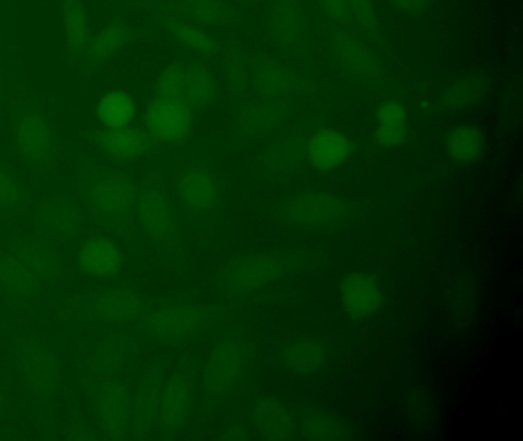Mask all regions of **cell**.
Returning <instances> with one entry per match:
<instances>
[{"label":"cell","mask_w":523,"mask_h":441,"mask_svg":"<svg viewBox=\"0 0 523 441\" xmlns=\"http://www.w3.org/2000/svg\"><path fill=\"white\" fill-rule=\"evenodd\" d=\"M284 359H286L287 368L293 373H313L326 362L327 351L320 340L304 337L287 348Z\"/></svg>","instance_id":"4316f807"},{"label":"cell","mask_w":523,"mask_h":441,"mask_svg":"<svg viewBox=\"0 0 523 441\" xmlns=\"http://www.w3.org/2000/svg\"><path fill=\"white\" fill-rule=\"evenodd\" d=\"M347 4H349L352 25L361 28L364 33L370 34V36L378 34V17H376L372 0H347Z\"/></svg>","instance_id":"836d02e7"},{"label":"cell","mask_w":523,"mask_h":441,"mask_svg":"<svg viewBox=\"0 0 523 441\" xmlns=\"http://www.w3.org/2000/svg\"><path fill=\"white\" fill-rule=\"evenodd\" d=\"M392 2L399 11H407V13H418L427 4V0H392Z\"/></svg>","instance_id":"f35d334b"},{"label":"cell","mask_w":523,"mask_h":441,"mask_svg":"<svg viewBox=\"0 0 523 441\" xmlns=\"http://www.w3.org/2000/svg\"><path fill=\"white\" fill-rule=\"evenodd\" d=\"M192 376L188 370H180L162 386L158 397L157 422L165 431L177 428L188 415L191 402Z\"/></svg>","instance_id":"4fadbf2b"},{"label":"cell","mask_w":523,"mask_h":441,"mask_svg":"<svg viewBox=\"0 0 523 441\" xmlns=\"http://www.w3.org/2000/svg\"><path fill=\"white\" fill-rule=\"evenodd\" d=\"M339 298L350 316L366 317L381 307L382 291L375 279L362 273H352L339 285Z\"/></svg>","instance_id":"5bb4252c"},{"label":"cell","mask_w":523,"mask_h":441,"mask_svg":"<svg viewBox=\"0 0 523 441\" xmlns=\"http://www.w3.org/2000/svg\"><path fill=\"white\" fill-rule=\"evenodd\" d=\"M166 28L178 43L198 54H211L215 51V42L208 33H204L195 23L174 17L166 22Z\"/></svg>","instance_id":"f546056e"},{"label":"cell","mask_w":523,"mask_h":441,"mask_svg":"<svg viewBox=\"0 0 523 441\" xmlns=\"http://www.w3.org/2000/svg\"><path fill=\"white\" fill-rule=\"evenodd\" d=\"M445 151L456 163H476L484 154V138L474 126L459 125L447 135Z\"/></svg>","instance_id":"d4e9b609"},{"label":"cell","mask_w":523,"mask_h":441,"mask_svg":"<svg viewBox=\"0 0 523 441\" xmlns=\"http://www.w3.org/2000/svg\"><path fill=\"white\" fill-rule=\"evenodd\" d=\"M258 428L269 438H284L292 432L289 414L280 403L274 400H263L254 411Z\"/></svg>","instance_id":"f1b7e54d"},{"label":"cell","mask_w":523,"mask_h":441,"mask_svg":"<svg viewBox=\"0 0 523 441\" xmlns=\"http://www.w3.org/2000/svg\"><path fill=\"white\" fill-rule=\"evenodd\" d=\"M218 310L201 305H171L146 316L145 330L160 342L178 345L206 330Z\"/></svg>","instance_id":"6da1fadb"},{"label":"cell","mask_w":523,"mask_h":441,"mask_svg":"<svg viewBox=\"0 0 523 441\" xmlns=\"http://www.w3.org/2000/svg\"><path fill=\"white\" fill-rule=\"evenodd\" d=\"M177 195L181 206L194 215H206L217 207L220 183L211 167L191 164L177 178Z\"/></svg>","instance_id":"8992f818"},{"label":"cell","mask_w":523,"mask_h":441,"mask_svg":"<svg viewBox=\"0 0 523 441\" xmlns=\"http://www.w3.org/2000/svg\"><path fill=\"white\" fill-rule=\"evenodd\" d=\"M0 94H2V79H0Z\"/></svg>","instance_id":"60d3db41"},{"label":"cell","mask_w":523,"mask_h":441,"mask_svg":"<svg viewBox=\"0 0 523 441\" xmlns=\"http://www.w3.org/2000/svg\"><path fill=\"white\" fill-rule=\"evenodd\" d=\"M0 288L13 298L28 301L39 294V279L13 258L0 255Z\"/></svg>","instance_id":"cb8c5ba5"},{"label":"cell","mask_w":523,"mask_h":441,"mask_svg":"<svg viewBox=\"0 0 523 441\" xmlns=\"http://www.w3.org/2000/svg\"><path fill=\"white\" fill-rule=\"evenodd\" d=\"M131 36V30L123 20H109L93 34V39L86 49V59H88V62L97 63V65L108 62L128 45Z\"/></svg>","instance_id":"44dd1931"},{"label":"cell","mask_w":523,"mask_h":441,"mask_svg":"<svg viewBox=\"0 0 523 441\" xmlns=\"http://www.w3.org/2000/svg\"><path fill=\"white\" fill-rule=\"evenodd\" d=\"M122 252L116 242L106 238H91L83 242L79 252L80 272L94 278H108L119 272Z\"/></svg>","instance_id":"e0dca14e"},{"label":"cell","mask_w":523,"mask_h":441,"mask_svg":"<svg viewBox=\"0 0 523 441\" xmlns=\"http://www.w3.org/2000/svg\"><path fill=\"white\" fill-rule=\"evenodd\" d=\"M194 111L186 103L154 95L146 109V129L160 143H180L191 134Z\"/></svg>","instance_id":"3957f363"},{"label":"cell","mask_w":523,"mask_h":441,"mask_svg":"<svg viewBox=\"0 0 523 441\" xmlns=\"http://www.w3.org/2000/svg\"><path fill=\"white\" fill-rule=\"evenodd\" d=\"M96 311L108 322H131L146 313L145 302L128 288H112L100 294Z\"/></svg>","instance_id":"d6986e66"},{"label":"cell","mask_w":523,"mask_h":441,"mask_svg":"<svg viewBox=\"0 0 523 441\" xmlns=\"http://www.w3.org/2000/svg\"><path fill=\"white\" fill-rule=\"evenodd\" d=\"M14 147L27 163L39 166L53 157L56 149L53 128L42 112L24 111L14 125Z\"/></svg>","instance_id":"5b68a950"},{"label":"cell","mask_w":523,"mask_h":441,"mask_svg":"<svg viewBox=\"0 0 523 441\" xmlns=\"http://www.w3.org/2000/svg\"><path fill=\"white\" fill-rule=\"evenodd\" d=\"M94 143L109 160L134 163L148 151L149 138L142 129L129 125L119 129H100Z\"/></svg>","instance_id":"7c38bea8"},{"label":"cell","mask_w":523,"mask_h":441,"mask_svg":"<svg viewBox=\"0 0 523 441\" xmlns=\"http://www.w3.org/2000/svg\"><path fill=\"white\" fill-rule=\"evenodd\" d=\"M24 200L22 190L7 170L0 169V209L19 206Z\"/></svg>","instance_id":"8d00e7d4"},{"label":"cell","mask_w":523,"mask_h":441,"mask_svg":"<svg viewBox=\"0 0 523 441\" xmlns=\"http://www.w3.org/2000/svg\"><path fill=\"white\" fill-rule=\"evenodd\" d=\"M96 115L102 128H125L134 125L137 103L128 92L109 91L97 103Z\"/></svg>","instance_id":"7402d4cb"},{"label":"cell","mask_w":523,"mask_h":441,"mask_svg":"<svg viewBox=\"0 0 523 441\" xmlns=\"http://www.w3.org/2000/svg\"><path fill=\"white\" fill-rule=\"evenodd\" d=\"M321 10L341 27H352V17H350L349 4L347 0H316Z\"/></svg>","instance_id":"74e56055"},{"label":"cell","mask_w":523,"mask_h":441,"mask_svg":"<svg viewBox=\"0 0 523 441\" xmlns=\"http://www.w3.org/2000/svg\"><path fill=\"white\" fill-rule=\"evenodd\" d=\"M4 403V394H2V389H0V406Z\"/></svg>","instance_id":"ab89813d"},{"label":"cell","mask_w":523,"mask_h":441,"mask_svg":"<svg viewBox=\"0 0 523 441\" xmlns=\"http://www.w3.org/2000/svg\"><path fill=\"white\" fill-rule=\"evenodd\" d=\"M13 259L20 265H24L34 276L45 278V276L53 275L56 270L54 256L40 244H31V242L19 244Z\"/></svg>","instance_id":"4dcf8cb0"},{"label":"cell","mask_w":523,"mask_h":441,"mask_svg":"<svg viewBox=\"0 0 523 441\" xmlns=\"http://www.w3.org/2000/svg\"><path fill=\"white\" fill-rule=\"evenodd\" d=\"M217 94L212 72L201 63H186L185 103L192 111H203Z\"/></svg>","instance_id":"603a6c76"},{"label":"cell","mask_w":523,"mask_h":441,"mask_svg":"<svg viewBox=\"0 0 523 441\" xmlns=\"http://www.w3.org/2000/svg\"><path fill=\"white\" fill-rule=\"evenodd\" d=\"M134 200L131 184L122 178H108L93 192L94 206L106 216L122 215Z\"/></svg>","instance_id":"484cf974"},{"label":"cell","mask_w":523,"mask_h":441,"mask_svg":"<svg viewBox=\"0 0 523 441\" xmlns=\"http://www.w3.org/2000/svg\"><path fill=\"white\" fill-rule=\"evenodd\" d=\"M286 272V262L278 256L249 255L229 262L221 273V287L227 296H241L277 281Z\"/></svg>","instance_id":"7a4b0ae2"},{"label":"cell","mask_w":523,"mask_h":441,"mask_svg":"<svg viewBox=\"0 0 523 441\" xmlns=\"http://www.w3.org/2000/svg\"><path fill=\"white\" fill-rule=\"evenodd\" d=\"M330 49L336 62L355 76L370 79H378L381 76L378 60L349 28L341 25H333L330 28Z\"/></svg>","instance_id":"ba28073f"},{"label":"cell","mask_w":523,"mask_h":441,"mask_svg":"<svg viewBox=\"0 0 523 441\" xmlns=\"http://www.w3.org/2000/svg\"><path fill=\"white\" fill-rule=\"evenodd\" d=\"M99 420L112 437L126 431L129 420L128 391L122 382H109L102 386L97 399Z\"/></svg>","instance_id":"ac0fdd59"},{"label":"cell","mask_w":523,"mask_h":441,"mask_svg":"<svg viewBox=\"0 0 523 441\" xmlns=\"http://www.w3.org/2000/svg\"><path fill=\"white\" fill-rule=\"evenodd\" d=\"M257 77L261 88L272 94H280L290 85L289 72L284 71L280 66L270 65V63H266L258 69Z\"/></svg>","instance_id":"e575fe53"},{"label":"cell","mask_w":523,"mask_h":441,"mask_svg":"<svg viewBox=\"0 0 523 441\" xmlns=\"http://www.w3.org/2000/svg\"><path fill=\"white\" fill-rule=\"evenodd\" d=\"M20 373L34 396H50L59 382L53 354L42 343H27L20 353Z\"/></svg>","instance_id":"30bf717a"},{"label":"cell","mask_w":523,"mask_h":441,"mask_svg":"<svg viewBox=\"0 0 523 441\" xmlns=\"http://www.w3.org/2000/svg\"><path fill=\"white\" fill-rule=\"evenodd\" d=\"M307 437L323 438V440H333L341 438L338 420L329 414H316L310 417L306 426Z\"/></svg>","instance_id":"d590c367"},{"label":"cell","mask_w":523,"mask_h":441,"mask_svg":"<svg viewBox=\"0 0 523 441\" xmlns=\"http://www.w3.org/2000/svg\"><path fill=\"white\" fill-rule=\"evenodd\" d=\"M39 223L50 235L57 236V238H68V236L77 235L82 221L74 207L54 203L40 210Z\"/></svg>","instance_id":"83f0119b"},{"label":"cell","mask_w":523,"mask_h":441,"mask_svg":"<svg viewBox=\"0 0 523 441\" xmlns=\"http://www.w3.org/2000/svg\"><path fill=\"white\" fill-rule=\"evenodd\" d=\"M287 215L293 223L307 229L327 227L343 213V206L329 193L309 192L295 196L287 203Z\"/></svg>","instance_id":"8fae6325"},{"label":"cell","mask_w":523,"mask_h":441,"mask_svg":"<svg viewBox=\"0 0 523 441\" xmlns=\"http://www.w3.org/2000/svg\"><path fill=\"white\" fill-rule=\"evenodd\" d=\"M269 36L290 54H303L309 45L306 17L298 0H277L269 17Z\"/></svg>","instance_id":"52a82bcc"},{"label":"cell","mask_w":523,"mask_h":441,"mask_svg":"<svg viewBox=\"0 0 523 441\" xmlns=\"http://www.w3.org/2000/svg\"><path fill=\"white\" fill-rule=\"evenodd\" d=\"M350 143L343 132L321 129L310 138L306 155L312 167L320 172H330L341 166L349 157Z\"/></svg>","instance_id":"2e32d148"},{"label":"cell","mask_w":523,"mask_h":441,"mask_svg":"<svg viewBox=\"0 0 523 441\" xmlns=\"http://www.w3.org/2000/svg\"><path fill=\"white\" fill-rule=\"evenodd\" d=\"M186 63L168 66L158 76L155 95L185 103Z\"/></svg>","instance_id":"d6a6232c"},{"label":"cell","mask_w":523,"mask_h":441,"mask_svg":"<svg viewBox=\"0 0 523 441\" xmlns=\"http://www.w3.org/2000/svg\"><path fill=\"white\" fill-rule=\"evenodd\" d=\"M375 141L382 149L401 146L408 135L407 111L396 100H385L376 112Z\"/></svg>","instance_id":"ffe728a7"},{"label":"cell","mask_w":523,"mask_h":441,"mask_svg":"<svg viewBox=\"0 0 523 441\" xmlns=\"http://www.w3.org/2000/svg\"><path fill=\"white\" fill-rule=\"evenodd\" d=\"M63 36L66 53L71 57L85 56L89 42L93 39V22L83 0H62L60 2Z\"/></svg>","instance_id":"9a60e30c"},{"label":"cell","mask_w":523,"mask_h":441,"mask_svg":"<svg viewBox=\"0 0 523 441\" xmlns=\"http://www.w3.org/2000/svg\"><path fill=\"white\" fill-rule=\"evenodd\" d=\"M139 221L145 232L160 244H172L178 236L177 218L163 184L148 183L137 200Z\"/></svg>","instance_id":"277c9868"},{"label":"cell","mask_w":523,"mask_h":441,"mask_svg":"<svg viewBox=\"0 0 523 441\" xmlns=\"http://www.w3.org/2000/svg\"><path fill=\"white\" fill-rule=\"evenodd\" d=\"M247 2H250V0H247Z\"/></svg>","instance_id":"b9f144b4"},{"label":"cell","mask_w":523,"mask_h":441,"mask_svg":"<svg viewBox=\"0 0 523 441\" xmlns=\"http://www.w3.org/2000/svg\"><path fill=\"white\" fill-rule=\"evenodd\" d=\"M243 366V347L235 339H223L212 350L206 368L203 383L215 394L231 391L237 383Z\"/></svg>","instance_id":"9c48e42d"},{"label":"cell","mask_w":523,"mask_h":441,"mask_svg":"<svg viewBox=\"0 0 523 441\" xmlns=\"http://www.w3.org/2000/svg\"><path fill=\"white\" fill-rule=\"evenodd\" d=\"M162 386L148 383L140 394L139 400L135 402V411L132 415L134 420V431L143 432L151 428L152 423L157 422L158 397H160Z\"/></svg>","instance_id":"1f68e13d"}]
</instances>
